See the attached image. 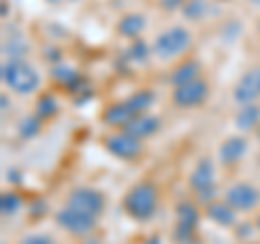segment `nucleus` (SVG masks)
Instances as JSON below:
<instances>
[{"mask_svg": "<svg viewBox=\"0 0 260 244\" xmlns=\"http://www.w3.org/2000/svg\"><path fill=\"white\" fill-rule=\"evenodd\" d=\"M3 83L15 93L28 95L32 91H37L39 74L24 61H9L3 65Z\"/></svg>", "mask_w": 260, "mask_h": 244, "instance_id": "1", "label": "nucleus"}, {"mask_svg": "<svg viewBox=\"0 0 260 244\" xmlns=\"http://www.w3.org/2000/svg\"><path fill=\"white\" fill-rule=\"evenodd\" d=\"M156 201H158V194L152 184H137L135 188L126 194L124 206H126V212L133 218H137V221H148V218L156 212Z\"/></svg>", "mask_w": 260, "mask_h": 244, "instance_id": "2", "label": "nucleus"}, {"mask_svg": "<svg viewBox=\"0 0 260 244\" xmlns=\"http://www.w3.org/2000/svg\"><path fill=\"white\" fill-rule=\"evenodd\" d=\"M189 46H191L189 30L182 26H174V28L165 30L162 35H158L156 44H154V52H156L160 59H172V56L182 54Z\"/></svg>", "mask_w": 260, "mask_h": 244, "instance_id": "3", "label": "nucleus"}, {"mask_svg": "<svg viewBox=\"0 0 260 244\" xmlns=\"http://www.w3.org/2000/svg\"><path fill=\"white\" fill-rule=\"evenodd\" d=\"M56 223H59L65 231H70L74 235H87L89 231H93L95 216H89L85 212H80V210L68 206L56 212Z\"/></svg>", "mask_w": 260, "mask_h": 244, "instance_id": "4", "label": "nucleus"}, {"mask_svg": "<svg viewBox=\"0 0 260 244\" xmlns=\"http://www.w3.org/2000/svg\"><path fill=\"white\" fill-rule=\"evenodd\" d=\"M107 149L113 153V156H117L121 160H133L141 153V138H137L133 134H128L126 130L119 134H111L107 138Z\"/></svg>", "mask_w": 260, "mask_h": 244, "instance_id": "5", "label": "nucleus"}, {"mask_svg": "<svg viewBox=\"0 0 260 244\" xmlns=\"http://www.w3.org/2000/svg\"><path fill=\"white\" fill-rule=\"evenodd\" d=\"M206 95H208V85L204 80H191L186 85L176 87L174 102L180 108H193V106H200L206 100Z\"/></svg>", "mask_w": 260, "mask_h": 244, "instance_id": "6", "label": "nucleus"}, {"mask_svg": "<svg viewBox=\"0 0 260 244\" xmlns=\"http://www.w3.org/2000/svg\"><path fill=\"white\" fill-rule=\"evenodd\" d=\"M68 206L80 210V212H85L89 216H98L102 212L104 208V199L102 194L98 190H91V188H76L70 192L68 197Z\"/></svg>", "mask_w": 260, "mask_h": 244, "instance_id": "7", "label": "nucleus"}, {"mask_svg": "<svg viewBox=\"0 0 260 244\" xmlns=\"http://www.w3.org/2000/svg\"><path fill=\"white\" fill-rule=\"evenodd\" d=\"M260 97V67L249 69L247 74H243V78L234 87V100H237L241 106L245 104H254Z\"/></svg>", "mask_w": 260, "mask_h": 244, "instance_id": "8", "label": "nucleus"}, {"mask_svg": "<svg viewBox=\"0 0 260 244\" xmlns=\"http://www.w3.org/2000/svg\"><path fill=\"white\" fill-rule=\"evenodd\" d=\"M225 201L230 203L234 210H241V212H247L258 203V190L251 184H234L228 188L225 192Z\"/></svg>", "mask_w": 260, "mask_h": 244, "instance_id": "9", "label": "nucleus"}, {"mask_svg": "<svg viewBox=\"0 0 260 244\" xmlns=\"http://www.w3.org/2000/svg\"><path fill=\"white\" fill-rule=\"evenodd\" d=\"M178 214V227H176V240L184 242L193 238L195 225H198V210L193 203H180L176 210Z\"/></svg>", "mask_w": 260, "mask_h": 244, "instance_id": "10", "label": "nucleus"}, {"mask_svg": "<svg viewBox=\"0 0 260 244\" xmlns=\"http://www.w3.org/2000/svg\"><path fill=\"white\" fill-rule=\"evenodd\" d=\"M247 151V141L243 136H230L228 141H223L221 149H219V158L225 165H232V162H239Z\"/></svg>", "mask_w": 260, "mask_h": 244, "instance_id": "11", "label": "nucleus"}, {"mask_svg": "<svg viewBox=\"0 0 260 244\" xmlns=\"http://www.w3.org/2000/svg\"><path fill=\"white\" fill-rule=\"evenodd\" d=\"M160 126V121L156 117H152V115H137L130 124L124 126V130L128 134H133L137 138H145V136H152L154 132L158 130Z\"/></svg>", "mask_w": 260, "mask_h": 244, "instance_id": "12", "label": "nucleus"}, {"mask_svg": "<svg viewBox=\"0 0 260 244\" xmlns=\"http://www.w3.org/2000/svg\"><path fill=\"white\" fill-rule=\"evenodd\" d=\"M215 182V169H213V162L210 160H200L198 167L193 169L191 173V186L198 190H204V188H210Z\"/></svg>", "mask_w": 260, "mask_h": 244, "instance_id": "13", "label": "nucleus"}, {"mask_svg": "<svg viewBox=\"0 0 260 244\" xmlns=\"http://www.w3.org/2000/svg\"><path fill=\"white\" fill-rule=\"evenodd\" d=\"M206 214L210 221H215L217 225H223V227H230L234 225V221H237V210H234L230 203H208V208H206Z\"/></svg>", "mask_w": 260, "mask_h": 244, "instance_id": "14", "label": "nucleus"}, {"mask_svg": "<svg viewBox=\"0 0 260 244\" xmlns=\"http://www.w3.org/2000/svg\"><path fill=\"white\" fill-rule=\"evenodd\" d=\"M137 115L133 110H130V106L126 102L121 104H113V106H109L107 110H104V121H107L109 126H126L130 124Z\"/></svg>", "mask_w": 260, "mask_h": 244, "instance_id": "15", "label": "nucleus"}, {"mask_svg": "<svg viewBox=\"0 0 260 244\" xmlns=\"http://www.w3.org/2000/svg\"><path fill=\"white\" fill-rule=\"evenodd\" d=\"M143 28H145V20L139 13H128L117 24V30L121 37H137V35H141Z\"/></svg>", "mask_w": 260, "mask_h": 244, "instance_id": "16", "label": "nucleus"}, {"mask_svg": "<svg viewBox=\"0 0 260 244\" xmlns=\"http://www.w3.org/2000/svg\"><path fill=\"white\" fill-rule=\"evenodd\" d=\"M198 74H200V65L195 63V61H186V63L178 65V67L174 69L172 83H174L176 87H180V85L191 83V80H198Z\"/></svg>", "mask_w": 260, "mask_h": 244, "instance_id": "17", "label": "nucleus"}, {"mask_svg": "<svg viewBox=\"0 0 260 244\" xmlns=\"http://www.w3.org/2000/svg\"><path fill=\"white\" fill-rule=\"evenodd\" d=\"M258 124H260V108L256 106V104H245L237 115V126L241 130H251Z\"/></svg>", "mask_w": 260, "mask_h": 244, "instance_id": "18", "label": "nucleus"}, {"mask_svg": "<svg viewBox=\"0 0 260 244\" xmlns=\"http://www.w3.org/2000/svg\"><path fill=\"white\" fill-rule=\"evenodd\" d=\"M154 102V93L152 91H137L133 97H128L126 104L130 106V110L135 112V115H143L145 110L152 106Z\"/></svg>", "mask_w": 260, "mask_h": 244, "instance_id": "19", "label": "nucleus"}, {"mask_svg": "<svg viewBox=\"0 0 260 244\" xmlns=\"http://www.w3.org/2000/svg\"><path fill=\"white\" fill-rule=\"evenodd\" d=\"M5 54L9 56L11 61H22V56L28 54V42L22 37H11L9 42L5 44Z\"/></svg>", "mask_w": 260, "mask_h": 244, "instance_id": "20", "label": "nucleus"}, {"mask_svg": "<svg viewBox=\"0 0 260 244\" xmlns=\"http://www.w3.org/2000/svg\"><path fill=\"white\" fill-rule=\"evenodd\" d=\"M182 11L189 20H200L206 13V0H186L182 5Z\"/></svg>", "mask_w": 260, "mask_h": 244, "instance_id": "21", "label": "nucleus"}, {"mask_svg": "<svg viewBox=\"0 0 260 244\" xmlns=\"http://www.w3.org/2000/svg\"><path fill=\"white\" fill-rule=\"evenodd\" d=\"M56 110H59V104H56V100L52 95H44L42 100L37 102V117L48 119V117L56 115Z\"/></svg>", "mask_w": 260, "mask_h": 244, "instance_id": "22", "label": "nucleus"}, {"mask_svg": "<svg viewBox=\"0 0 260 244\" xmlns=\"http://www.w3.org/2000/svg\"><path fill=\"white\" fill-rule=\"evenodd\" d=\"M20 208H22V199L15 192H5L0 197V210H3V214H15Z\"/></svg>", "mask_w": 260, "mask_h": 244, "instance_id": "23", "label": "nucleus"}, {"mask_svg": "<svg viewBox=\"0 0 260 244\" xmlns=\"http://www.w3.org/2000/svg\"><path fill=\"white\" fill-rule=\"evenodd\" d=\"M52 76L63 85H74V80L78 78L76 71L72 67H68V65H56V67L52 69Z\"/></svg>", "mask_w": 260, "mask_h": 244, "instance_id": "24", "label": "nucleus"}, {"mask_svg": "<svg viewBox=\"0 0 260 244\" xmlns=\"http://www.w3.org/2000/svg\"><path fill=\"white\" fill-rule=\"evenodd\" d=\"M39 119L42 117H30V119H24L20 124V136L22 138H30L35 136L39 132V128H42V124H39Z\"/></svg>", "mask_w": 260, "mask_h": 244, "instance_id": "25", "label": "nucleus"}, {"mask_svg": "<svg viewBox=\"0 0 260 244\" xmlns=\"http://www.w3.org/2000/svg\"><path fill=\"white\" fill-rule=\"evenodd\" d=\"M148 46H145L143 42H135L133 46H130V50H128V56L133 61H137V63H141V61H145L148 59Z\"/></svg>", "mask_w": 260, "mask_h": 244, "instance_id": "26", "label": "nucleus"}, {"mask_svg": "<svg viewBox=\"0 0 260 244\" xmlns=\"http://www.w3.org/2000/svg\"><path fill=\"white\" fill-rule=\"evenodd\" d=\"M184 5V0H160V7L162 9H167V11H174L178 9V7H182Z\"/></svg>", "mask_w": 260, "mask_h": 244, "instance_id": "27", "label": "nucleus"}, {"mask_svg": "<svg viewBox=\"0 0 260 244\" xmlns=\"http://www.w3.org/2000/svg\"><path fill=\"white\" fill-rule=\"evenodd\" d=\"M24 244H52L50 238H46V235H28Z\"/></svg>", "mask_w": 260, "mask_h": 244, "instance_id": "28", "label": "nucleus"}, {"mask_svg": "<svg viewBox=\"0 0 260 244\" xmlns=\"http://www.w3.org/2000/svg\"><path fill=\"white\" fill-rule=\"evenodd\" d=\"M215 194V186H210V188H204V190H198V199L200 201H210V197Z\"/></svg>", "mask_w": 260, "mask_h": 244, "instance_id": "29", "label": "nucleus"}, {"mask_svg": "<svg viewBox=\"0 0 260 244\" xmlns=\"http://www.w3.org/2000/svg\"><path fill=\"white\" fill-rule=\"evenodd\" d=\"M32 214H42V212H46V203H42V201H35L32 203Z\"/></svg>", "mask_w": 260, "mask_h": 244, "instance_id": "30", "label": "nucleus"}, {"mask_svg": "<svg viewBox=\"0 0 260 244\" xmlns=\"http://www.w3.org/2000/svg\"><path fill=\"white\" fill-rule=\"evenodd\" d=\"M145 244H162V242H160V238H156V235H154V238H148V240H145Z\"/></svg>", "mask_w": 260, "mask_h": 244, "instance_id": "31", "label": "nucleus"}, {"mask_svg": "<svg viewBox=\"0 0 260 244\" xmlns=\"http://www.w3.org/2000/svg\"><path fill=\"white\" fill-rule=\"evenodd\" d=\"M180 244H200V242H195V240L191 238V240H184V242H180Z\"/></svg>", "mask_w": 260, "mask_h": 244, "instance_id": "32", "label": "nucleus"}, {"mask_svg": "<svg viewBox=\"0 0 260 244\" xmlns=\"http://www.w3.org/2000/svg\"><path fill=\"white\" fill-rule=\"evenodd\" d=\"M249 3H254V5H260V0H249Z\"/></svg>", "mask_w": 260, "mask_h": 244, "instance_id": "33", "label": "nucleus"}, {"mask_svg": "<svg viewBox=\"0 0 260 244\" xmlns=\"http://www.w3.org/2000/svg\"><path fill=\"white\" fill-rule=\"evenodd\" d=\"M48 3H61V0H48Z\"/></svg>", "mask_w": 260, "mask_h": 244, "instance_id": "34", "label": "nucleus"}, {"mask_svg": "<svg viewBox=\"0 0 260 244\" xmlns=\"http://www.w3.org/2000/svg\"><path fill=\"white\" fill-rule=\"evenodd\" d=\"M256 225H258V229H260V218H258V223H256Z\"/></svg>", "mask_w": 260, "mask_h": 244, "instance_id": "35", "label": "nucleus"}, {"mask_svg": "<svg viewBox=\"0 0 260 244\" xmlns=\"http://www.w3.org/2000/svg\"><path fill=\"white\" fill-rule=\"evenodd\" d=\"M258 138H260V130H258Z\"/></svg>", "mask_w": 260, "mask_h": 244, "instance_id": "36", "label": "nucleus"}]
</instances>
